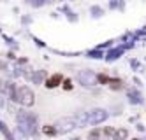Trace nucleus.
<instances>
[{"label":"nucleus","instance_id":"f257e3e1","mask_svg":"<svg viewBox=\"0 0 146 140\" xmlns=\"http://www.w3.org/2000/svg\"><path fill=\"white\" fill-rule=\"evenodd\" d=\"M16 126H18V131L21 135V138L27 137H34L39 131V124H37V116L28 112L25 109H21L16 114Z\"/></svg>","mask_w":146,"mask_h":140},{"label":"nucleus","instance_id":"f03ea898","mask_svg":"<svg viewBox=\"0 0 146 140\" xmlns=\"http://www.w3.org/2000/svg\"><path fill=\"white\" fill-rule=\"evenodd\" d=\"M13 102H16L21 107H25V109H28V107H32L35 103V95L28 86H19V88H16V95H14Z\"/></svg>","mask_w":146,"mask_h":140},{"label":"nucleus","instance_id":"7ed1b4c3","mask_svg":"<svg viewBox=\"0 0 146 140\" xmlns=\"http://www.w3.org/2000/svg\"><path fill=\"white\" fill-rule=\"evenodd\" d=\"M108 119H109V112L102 107H97V109H92L86 112V126H99L106 123Z\"/></svg>","mask_w":146,"mask_h":140},{"label":"nucleus","instance_id":"20e7f679","mask_svg":"<svg viewBox=\"0 0 146 140\" xmlns=\"http://www.w3.org/2000/svg\"><path fill=\"white\" fill-rule=\"evenodd\" d=\"M55 128H56V133H58V135H65V133H70L72 130H76V128H78L76 117H74V116L60 117V119L55 123Z\"/></svg>","mask_w":146,"mask_h":140},{"label":"nucleus","instance_id":"39448f33","mask_svg":"<svg viewBox=\"0 0 146 140\" xmlns=\"http://www.w3.org/2000/svg\"><path fill=\"white\" fill-rule=\"evenodd\" d=\"M78 82L85 88H92V86H97V74L93 70H79L78 72Z\"/></svg>","mask_w":146,"mask_h":140},{"label":"nucleus","instance_id":"423d86ee","mask_svg":"<svg viewBox=\"0 0 146 140\" xmlns=\"http://www.w3.org/2000/svg\"><path fill=\"white\" fill-rule=\"evenodd\" d=\"M127 98H129V102H130L132 105H141V103H144L143 93H141L139 89H135V88L127 89Z\"/></svg>","mask_w":146,"mask_h":140},{"label":"nucleus","instance_id":"0eeeda50","mask_svg":"<svg viewBox=\"0 0 146 140\" xmlns=\"http://www.w3.org/2000/svg\"><path fill=\"white\" fill-rule=\"evenodd\" d=\"M125 53V46L121 44V46H118V47H113V49H109L108 51V55L104 56L106 58V61H114V60H118L121 55Z\"/></svg>","mask_w":146,"mask_h":140},{"label":"nucleus","instance_id":"6e6552de","mask_svg":"<svg viewBox=\"0 0 146 140\" xmlns=\"http://www.w3.org/2000/svg\"><path fill=\"white\" fill-rule=\"evenodd\" d=\"M62 82H64V75H62V74H55V75H51V77L46 79L44 86L49 88V89H53V88H56V86H60Z\"/></svg>","mask_w":146,"mask_h":140},{"label":"nucleus","instance_id":"1a4fd4ad","mask_svg":"<svg viewBox=\"0 0 146 140\" xmlns=\"http://www.w3.org/2000/svg\"><path fill=\"white\" fill-rule=\"evenodd\" d=\"M113 140H129V130L127 128H116L113 135Z\"/></svg>","mask_w":146,"mask_h":140},{"label":"nucleus","instance_id":"9d476101","mask_svg":"<svg viewBox=\"0 0 146 140\" xmlns=\"http://www.w3.org/2000/svg\"><path fill=\"white\" fill-rule=\"evenodd\" d=\"M0 133H2L4 137H5V140H14V135H13V131L9 130V128L5 126V123L0 119Z\"/></svg>","mask_w":146,"mask_h":140},{"label":"nucleus","instance_id":"9b49d317","mask_svg":"<svg viewBox=\"0 0 146 140\" xmlns=\"http://www.w3.org/2000/svg\"><path fill=\"white\" fill-rule=\"evenodd\" d=\"M40 131H42L46 137H56V135H58V133H56L55 124H44L42 128H40Z\"/></svg>","mask_w":146,"mask_h":140},{"label":"nucleus","instance_id":"f8f14e48","mask_svg":"<svg viewBox=\"0 0 146 140\" xmlns=\"http://www.w3.org/2000/svg\"><path fill=\"white\" fill-rule=\"evenodd\" d=\"M102 138V130L100 128H92L86 135V140H100Z\"/></svg>","mask_w":146,"mask_h":140},{"label":"nucleus","instance_id":"ddd939ff","mask_svg":"<svg viewBox=\"0 0 146 140\" xmlns=\"http://www.w3.org/2000/svg\"><path fill=\"white\" fill-rule=\"evenodd\" d=\"M90 14H92V18H100L104 14V9L99 5H93V7H90Z\"/></svg>","mask_w":146,"mask_h":140},{"label":"nucleus","instance_id":"4468645a","mask_svg":"<svg viewBox=\"0 0 146 140\" xmlns=\"http://www.w3.org/2000/svg\"><path fill=\"white\" fill-rule=\"evenodd\" d=\"M86 55H88V58H93V60H100V58H104V53H102L100 49H93V51H88Z\"/></svg>","mask_w":146,"mask_h":140},{"label":"nucleus","instance_id":"2eb2a0df","mask_svg":"<svg viewBox=\"0 0 146 140\" xmlns=\"http://www.w3.org/2000/svg\"><path fill=\"white\" fill-rule=\"evenodd\" d=\"M114 131H116V128H113V126H106V128L102 130V135L113 140V135H114Z\"/></svg>","mask_w":146,"mask_h":140},{"label":"nucleus","instance_id":"dca6fc26","mask_svg":"<svg viewBox=\"0 0 146 140\" xmlns=\"http://www.w3.org/2000/svg\"><path fill=\"white\" fill-rule=\"evenodd\" d=\"M134 37H135V39H139V37H146V26H144L143 30H139V32H135Z\"/></svg>","mask_w":146,"mask_h":140},{"label":"nucleus","instance_id":"f3484780","mask_svg":"<svg viewBox=\"0 0 146 140\" xmlns=\"http://www.w3.org/2000/svg\"><path fill=\"white\" fill-rule=\"evenodd\" d=\"M64 88L65 89H72V81L70 79H64Z\"/></svg>","mask_w":146,"mask_h":140},{"label":"nucleus","instance_id":"a211bd4d","mask_svg":"<svg viewBox=\"0 0 146 140\" xmlns=\"http://www.w3.org/2000/svg\"><path fill=\"white\" fill-rule=\"evenodd\" d=\"M130 67L132 68H139V61L137 60H130Z\"/></svg>","mask_w":146,"mask_h":140},{"label":"nucleus","instance_id":"6ab92c4d","mask_svg":"<svg viewBox=\"0 0 146 140\" xmlns=\"http://www.w3.org/2000/svg\"><path fill=\"white\" fill-rule=\"evenodd\" d=\"M109 7L111 9H118V2H116V0H113V2L109 4Z\"/></svg>","mask_w":146,"mask_h":140},{"label":"nucleus","instance_id":"aec40b11","mask_svg":"<svg viewBox=\"0 0 146 140\" xmlns=\"http://www.w3.org/2000/svg\"><path fill=\"white\" fill-rule=\"evenodd\" d=\"M135 128H137V130H139V131H144V126H143V124H141V123H139V124H137V126H135Z\"/></svg>","mask_w":146,"mask_h":140},{"label":"nucleus","instance_id":"412c9836","mask_svg":"<svg viewBox=\"0 0 146 140\" xmlns=\"http://www.w3.org/2000/svg\"><path fill=\"white\" fill-rule=\"evenodd\" d=\"M4 105V98H2V96H0V107H2Z\"/></svg>","mask_w":146,"mask_h":140},{"label":"nucleus","instance_id":"4be33fe9","mask_svg":"<svg viewBox=\"0 0 146 140\" xmlns=\"http://www.w3.org/2000/svg\"><path fill=\"white\" fill-rule=\"evenodd\" d=\"M0 68H5V65H4V63H2V61H0Z\"/></svg>","mask_w":146,"mask_h":140},{"label":"nucleus","instance_id":"5701e85b","mask_svg":"<svg viewBox=\"0 0 146 140\" xmlns=\"http://www.w3.org/2000/svg\"><path fill=\"white\" fill-rule=\"evenodd\" d=\"M70 140H81V138L79 137H74V138H70Z\"/></svg>","mask_w":146,"mask_h":140}]
</instances>
